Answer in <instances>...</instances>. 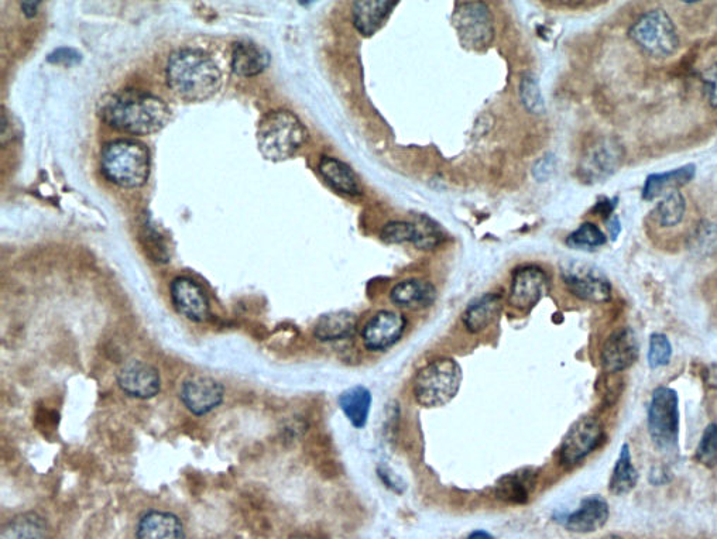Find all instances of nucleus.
Instances as JSON below:
<instances>
[{
	"label": "nucleus",
	"instance_id": "30",
	"mask_svg": "<svg viewBox=\"0 0 717 539\" xmlns=\"http://www.w3.org/2000/svg\"><path fill=\"white\" fill-rule=\"evenodd\" d=\"M46 521L34 513L17 516L2 531V539H47Z\"/></svg>",
	"mask_w": 717,
	"mask_h": 539
},
{
	"label": "nucleus",
	"instance_id": "44",
	"mask_svg": "<svg viewBox=\"0 0 717 539\" xmlns=\"http://www.w3.org/2000/svg\"><path fill=\"white\" fill-rule=\"evenodd\" d=\"M468 539H496V538H494L492 534H489V532L475 531V532H472L471 535H469Z\"/></svg>",
	"mask_w": 717,
	"mask_h": 539
},
{
	"label": "nucleus",
	"instance_id": "39",
	"mask_svg": "<svg viewBox=\"0 0 717 539\" xmlns=\"http://www.w3.org/2000/svg\"><path fill=\"white\" fill-rule=\"evenodd\" d=\"M702 81L708 88L709 104L717 109V63L710 65L708 70L702 72Z\"/></svg>",
	"mask_w": 717,
	"mask_h": 539
},
{
	"label": "nucleus",
	"instance_id": "45",
	"mask_svg": "<svg viewBox=\"0 0 717 539\" xmlns=\"http://www.w3.org/2000/svg\"><path fill=\"white\" fill-rule=\"evenodd\" d=\"M603 539H623V538L616 537V535H610V537H606V538H603Z\"/></svg>",
	"mask_w": 717,
	"mask_h": 539
},
{
	"label": "nucleus",
	"instance_id": "37",
	"mask_svg": "<svg viewBox=\"0 0 717 539\" xmlns=\"http://www.w3.org/2000/svg\"><path fill=\"white\" fill-rule=\"evenodd\" d=\"M671 357L670 339L662 333H653L650 338V349H648V366L655 370L658 367L670 365Z\"/></svg>",
	"mask_w": 717,
	"mask_h": 539
},
{
	"label": "nucleus",
	"instance_id": "20",
	"mask_svg": "<svg viewBox=\"0 0 717 539\" xmlns=\"http://www.w3.org/2000/svg\"><path fill=\"white\" fill-rule=\"evenodd\" d=\"M399 3L390 0H375V2H355L352 6L353 26L363 37L375 36L387 23L393 10Z\"/></svg>",
	"mask_w": 717,
	"mask_h": 539
},
{
	"label": "nucleus",
	"instance_id": "21",
	"mask_svg": "<svg viewBox=\"0 0 717 539\" xmlns=\"http://www.w3.org/2000/svg\"><path fill=\"white\" fill-rule=\"evenodd\" d=\"M270 64V54L255 41H236L232 51V70L242 78L262 74Z\"/></svg>",
	"mask_w": 717,
	"mask_h": 539
},
{
	"label": "nucleus",
	"instance_id": "3",
	"mask_svg": "<svg viewBox=\"0 0 717 539\" xmlns=\"http://www.w3.org/2000/svg\"><path fill=\"white\" fill-rule=\"evenodd\" d=\"M256 139L264 159L284 161L304 146L308 130L293 112L279 109L260 119Z\"/></svg>",
	"mask_w": 717,
	"mask_h": 539
},
{
	"label": "nucleus",
	"instance_id": "29",
	"mask_svg": "<svg viewBox=\"0 0 717 539\" xmlns=\"http://www.w3.org/2000/svg\"><path fill=\"white\" fill-rule=\"evenodd\" d=\"M638 483V473L631 460L629 444L622 446L619 459L614 465L613 475L610 477L609 490L614 496H624L633 492Z\"/></svg>",
	"mask_w": 717,
	"mask_h": 539
},
{
	"label": "nucleus",
	"instance_id": "23",
	"mask_svg": "<svg viewBox=\"0 0 717 539\" xmlns=\"http://www.w3.org/2000/svg\"><path fill=\"white\" fill-rule=\"evenodd\" d=\"M503 310L502 295L497 293L485 294L478 300L472 301L463 312L462 321L471 333H480L489 328Z\"/></svg>",
	"mask_w": 717,
	"mask_h": 539
},
{
	"label": "nucleus",
	"instance_id": "7",
	"mask_svg": "<svg viewBox=\"0 0 717 539\" xmlns=\"http://www.w3.org/2000/svg\"><path fill=\"white\" fill-rule=\"evenodd\" d=\"M648 432L661 451H674L679 438V397L670 387H658L648 408Z\"/></svg>",
	"mask_w": 717,
	"mask_h": 539
},
{
	"label": "nucleus",
	"instance_id": "8",
	"mask_svg": "<svg viewBox=\"0 0 717 539\" xmlns=\"http://www.w3.org/2000/svg\"><path fill=\"white\" fill-rule=\"evenodd\" d=\"M452 24L462 46L482 51L494 39V22L489 6L483 2H458L452 13Z\"/></svg>",
	"mask_w": 717,
	"mask_h": 539
},
{
	"label": "nucleus",
	"instance_id": "11",
	"mask_svg": "<svg viewBox=\"0 0 717 539\" xmlns=\"http://www.w3.org/2000/svg\"><path fill=\"white\" fill-rule=\"evenodd\" d=\"M603 439L602 425L596 418H579L566 432L561 444V462L565 466H574L590 455Z\"/></svg>",
	"mask_w": 717,
	"mask_h": 539
},
{
	"label": "nucleus",
	"instance_id": "2",
	"mask_svg": "<svg viewBox=\"0 0 717 539\" xmlns=\"http://www.w3.org/2000/svg\"><path fill=\"white\" fill-rule=\"evenodd\" d=\"M167 82L171 91L187 102L211 99L222 85V72L205 51L181 48L168 58Z\"/></svg>",
	"mask_w": 717,
	"mask_h": 539
},
{
	"label": "nucleus",
	"instance_id": "6",
	"mask_svg": "<svg viewBox=\"0 0 717 539\" xmlns=\"http://www.w3.org/2000/svg\"><path fill=\"white\" fill-rule=\"evenodd\" d=\"M630 39L644 53L655 58L674 56L679 48L677 26L668 13L662 9L644 13L629 30Z\"/></svg>",
	"mask_w": 717,
	"mask_h": 539
},
{
	"label": "nucleus",
	"instance_id": "32",
	"mask_svg": "<svg viewBox=\"0 0 717 539\" xmlns=\"http://www.w3.org/2000/svg\"><path fill=\"white\" fill-rule=\"evenodd\" d=\"M380 238L387 245H401V243H414L415 247L421 243L420 223L393 221L386 223L380 232Z\"/></svg>",
	"mask_w": 717,
	"mask_h": 539
},
{
	"label": "nucleus",
	"instance_id": "22",
	"mask_svg": "<svg viewBox=\"0 0 717 539\" xmlns=\"http://www.w3.org/2000/svg\"><path fill=\"white\" fill-rule=\"evenodd\" d=\"M137 539H184L185 532L180 518L164 511H149L140 518L136 530Z\"/></svg>",
	"mask_w": 717,
	"mask_h": 539
},
{
	"label": "nucleus",
	"instance_id": "4",
	"mask_svg": "<svg viewBox=\"0 0 717 539\" xmlns=\"http://www.w3.org/2000/svg\"><path fill=\"white\" fill-rule=\"evenodd\" d=\"M102 173L113 184L123 188H139L150 174V153L135 140H115L106 144L101 154Z\"/></svg>",
	"mask_w": 717,
	"mask_h": 539
},
{
	"label": "nucleus",
	"instance_id": "35",
	"mask_svg": "<svg viewBox=\"0 0 717 539\" xmlns=\"http://www.w3.org/2000/svg\"><path fill=\"white\" fill-rule=\"evenodd\" d=\"M689 247L698 254H706L717 249V225L712 222H701L689 239Z\"/></svg>",
	"mask_w": 717,
	"mask_h": 539
},
{
	"label": "nucleus",
	"instance_id": "31",
	"mask_svg": "<svg viewBox=\"0 0 717 539\" xmlns=\"http://www.w3.org/2000/svg\"><path fill=\"white\" fill-rule=\"evenodd\" d=\"M686 201L678 190L670 191L655 208L654 216L662 228H672L684 221Z\"/></svg>",
	"mask_w": 717,
	"mask_h": 539
},
{
	"label": "nucleus",
	"instance_id": "34",
	"mask_svg": "<svg viewBox=\"0 0 717 539\" xmlns=\"http://www.w3.org/2000/svg\"><path fill=\"white\" fill-rule=\"evenodd\" d=\"M520 98L528 112L535 113V115L544 112V98H542L540 84L535 75H524L520 84Z\"/></svg>",
	"mask_w": 717,
	"mask_h": 539
},
{
	"label": "nucleus",
	"instance_id": "33",
	"mask_svg": "<svg viewBox=\"0 0 717 539\" xmlns=\"http://www.w3.org/2000/svg\"><path fill=\"white\" fill-rule=\"evenodd\" d=\"M607 242L605 233L595 223L585 222L575 232L566 238V245L571 249L582 252H593L605 246Z\"/></svg>",
	"mask_w": 717,
	"mask_h": 539
},
{
	"label": "nucleus",
	"instance_id": "28",
	"mask_svg": "<svg viewBox=\"0 0 717 539\" xmlns=\"http://www.w3.org/2000/svg\"><path fill=\"white\" fill-rule=\"evenodd\" d=\"M696 167L694 164H688L678 168L675 171H668V173L653 174L647 178L646 185H644L643 198L646 201L657 198L662 192L667 190H677V188L686 185L692 178L695 177Z\"/></svg>",
	"mask_w": 717,
	"mask_h": 539
},
{
	"label": "nucleus",
	"instance_id": "18",
	"mask_svg": "<svg viewBox=\"0 0 717 539\" xmlns=\"http://www.w3.org/2000/svg\"><path fill=\"white\" fill-rule=\"evenodd\" d=\"M623 153L619 144L603 142L593 147L581 164V175L588 183L605 180L619 168Z\"/></svg>",
	"mask_w": 717,
	"mask_h": 539
},
{
	"label": "nucleus",
	"instance_id": "9",
	"mask_svg": "<svg viewBox=\"0 0 717 539\" xmlns=\"http://www.w3.org/2000/svg\"><path fill=\"white\" fill-rule=\"evenodd\" d=\"M561 276L565 286L579 300L606 302L612 297V284L609 278L595 264L568 260L562 263Z\"/></svg>",
	"mask_w": 717,
	"mask_h": 539
},
{
	"label": "nucleus",
	"instance_id": "10",
	"mask_svg": "<svg viewBox=\"0 0 717 539\" xmlns=\"http://www.w3.org/2000/svg\"><path fill=\"white\" fill-rule=\"evenodd\" d=\"M550 293V278L538 266L518 267L511 280L509 302L521 312H530Z\"/></svg>",
	"mask_w": 717,
	"mask_h": 539
},
{
	"label": "nucleus",
	"instance_id": "25",
	"mask_svg": "<svg viewBox=\"0 0 717 539\" xmlns=\"http://www.w3.org/2000/svg\"><path fill=\"white\" fill-rule=\"evenodd\" d=\"M358 329V318L348 311L331 312L322 315L314 328V335L318 341L335 342L351 338Z\"/></svg>",
	"mask_w": 717,
	"mask_h": 539
},
{
	"label": "nucleus",
	"instance_id": "13",
	"mask_svg": "<svg viewBox=\"0 0 717 539\" xmlns=\"http://www.w3.org/2000/svg\"><path fill=\"white\" fill-rule=\"evenodd\" d=\"M406 326V317L400 312L379 311L363 328V345L370 352H383L400 341Z\"/></svg>",
	"mask_w": 717,
	"mask_h": 539
},
{
	"label": "nucleus",
	"instance_id": "17",
	"mask_svg": "<svg viewBox=\"0 0 717 539\" xmlns=\"http://www.w3.org/2000/svg\"><path fill=\"white\" fill-rule=\"evenodd\" d=\"M609 516L610 508L607 501L600 496H590L582 501L578 510L564 517L562 524L568 531L589 534L605 527Z\"/></svg>",
	"mask_w": 717,
	"mask_h": 539
},
{
	"label": "nucleus",
	"instance_id": "12",
	"mask_svg": "<svg viewBox=\"0 0 717 539\" xmlns=\"http://www.w3.org/2000/svg\"><path fill=\"white\" fill-rule=\"evenodd\" d=\"M225 389L218 380L208 376H191L184 380L180 398L192 414L202 417L224 403Z\"/></svg>",
	"mask_w": 717,
	"mask_h": 539
},
{
	"label": "nucleus",
	"instance_id": "42",
	"mask_svg": "<svg viewBox=\"0 0 717 539\" xmlns=\"http://www.w3.org/2000/svg\"><path fill=\"white\" fill-rule=\"evenodd\" d=\"M40 2H23L22 3V10L24 12V15L26 17H29V19H32V17L36 16L37 9H39Z\"/></svg>",
	"mask_w": 717,
	"mask_h": 539
},
{
	"label": "nucleus",
	"instance_id": "16",
	"mask_svg": "<svg viewBox=\"0 0 717 539\" xmlns=\"http://www.w3.org/2000/svg\"><path fill=\"white\" fill-rule=\"evenodd\" d=\"M640 355V343L630 328L613 332L603 346L602 362L606 372L617 373L629 369Z\"/></svg>",
	"mask_w": 717,
	"mask_h": 539
},
{
	"label": "nucleus",
	"instance_id": "26",
	"mask_svg": "<svg viewBox=\"0 0 717 539\" xmlns=\"http://www.w3.org/2000/svg\"><path fill=\"white\" fill-rule=\"evenodd\" d=\"M535 483V473L531 470H523V472L511 473L504 476L497 482L496 496L497 499L504 503L516 504L523 506L530 499L531 490Z\"/></svg>",
	"mask_w": 717,
	"mask_h": 539
},
{
	"label": "nucleus",
	"instance_id": "38",
	"mask_svg": "<svg viewBox=\"0 0 717 539\" xmlns=\"http://www.w3.org/2000/svg\"><path fill=\"white\" fill-rule=\"evenodd\" d=\"M47 60L53 64L77 65L81 63V54L72 48H58Z\"/></svg>",
	"mask_w": 717,
	"mask_h": 539
},
{
	"label": "nucleus",
	"instance_id": "27",
	"mask_svg": "<svg viewBox=\"0 0 717 539\" xmlns=\"http://www.w3.org/2000/svg\"><path fill=\"white\" fill-rule=\"evenodd\" d=\"M339 407L353 427L365 428L367 420H369L370 408H372V394L366 387H352V389L343 391L339 397Z\"/></svg>",
	"mask_w": 717,
	"mask_h": 539
},
{
	"label": "nucleus",
	"instance_id": "15",
	"mask_svg": "<svg viewBox=\"0 0 717 539\" xmlns=\"http://www.w3.org/2000/svg\"><path fill=\"white\" fill-rule=\"evenodd\" d=\"M170 293L174 307L183 317L197 324L207 321L211 310H209L207 294L200 284L195 283L192 278L177 277L171 283Z\"/></svg>",
	"mask_w": 717,
	"mask_h": 539
},
{
	"label": "nucleus",
	"instance_id": "36",
	"mask_svg": "<svg viewBox=\"0 0 717 539\" xmlns=\"http://www.w3.org/2000/svg\"><path fill=\"white\" fill-rule=\"evenodd\" d=\"M696 459L705 468L717 466V424H709L703 432L701 442L696 448Z\"/></svg>",
	"mask_w": 717,
	"mask_h": 539
},
{
	"label": "nucleus",
	"instance_id": "19",
	"mask_svg": "<svg viewBox=\"0 0 717 539\" xmlns=\"http://www.w3.org/2000/svg\"><path fill=\"white\" fill-rule=\"evenodd\" d=\"M390 300L403 310L418 311L431 307L437 300V290L430 281L408 278L400 281L390 291Z\"/></svg>",
	"mask_w": 717,
	"mask_h": 539
},
{
	"label": "nucleus",
	"instance_id": "5",
	"mask_svg": "<svg viewBox=\"0 0 717 539\" xmlns=\"http://www.w3.org/2000/svg\"><path fill=\"white\" fill-rule=\"evenodd\" d=\"M462 369L451 357H441L423 367L413 381V394L418 404L427 408L451 403L462 384Z\"/></svg>",
	"mask_w": 717,
	"mask_h": 539
},
{
	"label": "nucleus",
	"instance_id": "1",
	"mask_svg": "<svg viewBox=\"0 0 717 539\" xmlns=\"http://www.w3.org/2000/svg\"><path fill=\"white\" fill-rule=\"evenodd\" d=\"M99 118L113 129L147 136L160 132L171 119L170 106L159 96L125 89L104 96L98 105Z\"/></svg>",
	"mask_w": 717,
	"mask_h": 539
},
{
	"label": "nucleus",
	"instance_id": "14",
	"mask_svg": "<svg viewBox=\"0 0 717 539\" xmlns=\"http://www.w3.org/2000/svg\"><path fill=\"white\" fill-rule=\"evenodd\" d=\"M118 384L123 393L139 400H150L160 393V374L153 366L132 360L119 370Z\"/></svg>",
	"mask_w": 717,
	"mask_h": 539
},
{
	"label": "nucleus",
	"instance_id": "40",
	"mask_svg": "<svg viewBox=\"0 0 717 539\" xmlns=\"http://www.w3.org/2000/svg\"><path fill=\"white\" fill-rule=\"evenodd\" d=\"M555 171V160L554 157H545V159H541L538 161L537 164H535L533 174L534 177L537 178V181H545L548 180V178L551 177L552 173Z\"/></svg>",
	"mask_w": 717,
	"mask_h": 539
},
{
	"label": "nucleus",
	"instance_id": "43",
	"mask_svg": "<svg viewBox=\"0 0 717 539\" xmlns=\"http://www.w3.org/2000/svg\"><path fill=\"white\" fill-rule=\"evenodd\" d=\"M607 229H609L612 239L616 240L617 236H619L620 230H622V226H620L619 219H617L616 216H613V218L607 222Z\"/></svg>",
	"mask_w": 717,
	"mask_h": 539
},
{
	"label": "nucleus",
	"instance_id": "24",
	"mask_svg": "<svg viewBox=\"0 0 717 539\" xmlns=\"http://www.w3.org/2000/svg\"><path fill=\"white\" fill-rule=\"evenodd\" d=\"M318 168L324 180L334 190L342 192V194L351 195V197H359V195L363 194L358 175L343 161L334 159V157L324 156L319 161Z\"/></svg>",
	"mask_w": 717,
	"mask_h": 539
},
{
	"label": "nucleus",
	"instance_id": "41",
	"mask_svg": "<svg viewBox=\"0 0 717 539\" xmlns=\"http://www.w3.org/2000/svg\"><path fill=\"white\" fill-rule=\"evenodd\" d=\"M616 204L617 199H614L613 202H610L609 199H605V201H600L598 207H596L595 209L596 214L607 216L610 214V212H613V209L614 207H616Z\"/></svg>",
	"mask_w": 717,
	"mask_h": 539
}]
</instances>
